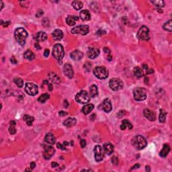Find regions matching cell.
<instances>
[{"label":"cell","instance_id":"6da1fadb","mask_svg":"<svg viewBox=\"0 0 172 172\" xmlns=\"http://www.w3.org/2000/svg\"><path fill=\"white\" fill-rule=\"evenodd\" d=\"M14 36L18 43L20 44V45L23 46L26 43V40L28 37V33L24 28H19L15 30Z\"/></svg>","mask_w":172,"mask_h":172},{"label":"cell","instance_id":"7a4b0ae2","mask_svg":"<svg viewBox=\"0 0 172 172\" xmlns=\"http://www.w3.org/2000/svg\"><path fill=\"white\" fill-rule=\"evenodd\" d=\"M132 144L134 148L138 150H141L147 146V143L146 139L143 136H141V135H137L132 139Z\"/></svg>","mask_w":172,"mask_h":172},{"label":"cell","instance_id":"3957f363","mask_svg":"<svg viewBox=\"0 0 172 172\" xmlns=\"http://www.w3.org/2000/svg\"><path fill=\"white\" fill-rule=\"evenodd\" d=\"M53 55L57 61H60L61 62L62 59H63L64 56H65V51H64L63 47L60 44H55L53 47Z\"/></svg>","mask_w":172,"mask_h":172},{"label":"cell","instance_id":"277c9868","mask_svg":"<svg viewBox=\"0 0 172 172\" xmlns=\"http://www.w3.org/2000/svg\"><path fill=\"white\" fill-rule=\"evenodd\" d=\"M94 74L100 79H104L108 77L109 73L104 67H97L94 70Z\"/></svg>","mask_w":172,"mask_h":172},{"label":"cell","instance_id":"5b68a950","mask_svg":"<svg viewBox=\"0 0 172 172\" xmlns=\"http://www.w3.org/2000/svg\"><path fill=\"white\" fill-rule=\"evenodd\" d=\"M75 100L80 104H87L90 100V97L86 91L82 90L77 94Z\"/></svg>","mask_w":172,"mask_h":172},{"label":"cell","instance_id":"8992f818","mask_svg":"<svg viewBox=\"0 0 172 172\" xmlns=\"http://www.w3.org/2000/svg\"><path fill=\"white\" fill-rule=\"evenodd\" d=\"M134 98L136 101H143L147 98V92L144 88L137 87L134 90Z\"/></svg>","mask_w":172,"mask_h":172},{"label":"cell","instance_id":"52a82bcc","mask_svg":"<svg viewBox=\"0 0 172 172\" xmlns=\"http://www.w3.org/2000/svg\"><path fill=\"white\" fill-rule=\"evenodd\" d=\"M109 85L111 89L114 91H118L122 89L124 83L121 79L118 78H113L109 82Z\"/></svg>","mask_w":172,"mask_h":172},{"label":"cell","instance_id":"ba28073f","mask_svg":"<svg viewBox=\"0 0 172 172\" xmlns=\"http://www.w3.org/2000/svg\"><path fill=\"white\" fill-rule=\"evenodd\" d=\"M137 36L139 39L143 40H149V30L148 28L145 26H142L138 31Z\"/></svg>","mask_w":172,"mask_h":172},{"label":"cell","instance_id":"9c48e42d","mask_svg":"<svg viewBox=\"0 0 172 172\" xmlns=\"http://www.w3.org/2000/svg\"><path fill=\"white\" fill-rule=\"evenodd\" d=\"M88 32H89V27L87 25L78 26L71 30V33L76 35H86Z\"/></svg>","mask_w":172,"mask_h":172},{"label":"cell","instance_id":"30bf717a","mask_svg":"<svg viewBox=\"0 0 172 172\" xmlns=\"http://www.w3.org/2000/svg\"><path fill=\"white\" fill-rule=\"evenodd\" d=\"M25 91L30 96H35L38 94V86L33 83H27L26 85Z\"/></svg>","mask_w":172,"mask_h":172},{"label":"cell","instance_id":"8fae6325","mask_svg":"<svg viewBox=\"0 0 172 172\" xmlns=\"http://www.w3.org/2000/svg\"><path fill=\"white\" fill-rule=\"evenodd\" d=\"M55 153V150L53 147L46 145L44 146V151L43 157L45 159H50Z\"/></svg>","mask_w":172,"mask_h":172},{"label":"cell","instance_id":"7c38bea8","mask_svg":"<svg viewBox=\"0 0 172 172\" xmlns=\"http://www.w3.org/2000/svg\"><path fill=\"white\" fill-rule=\"evenodd\" d=\"M94 154L95 159L96 161L100 162L104 159V152L102 148L100 145H96L94 147Z\"/></svg>","mask_w":172,"mask_h":172},{"label":"cell","instance_id":"4fadbf2b","mask_svg":"<svg viewBox=\"0 0 172 172\" xmlns=\"http://www.w3.org/2000/svg\"><path fill=\"white\" fill-rule=\"evenodd\" d=\"M63 72L65 73L66 76L68 78H71L73 77V75H74V73H73V70L72 66L70 65V64L66 63L65 64V65L63 67Z\"/></svg>","mask_w":172,"mask_h":172},{"label":"cell","instance_id":"5bb4252c","mask_svg":"<svg viewBox=\"0 0 172 172\" xmlns=\"http://www.w3.org/2000/svg\"><path fill=\"white\" fill-rule=\"evenodd\" d=\"M100 54V50L96 48H89L87 54L89 59H94L96 58Z\"/></svg>","mask_w":172,"mask_h":172},{"label":"cell","instance_id":"9a60e30c","mask_svg":"<svg viewBox=\"0 0 172 172\" xmlns=\"http://www.w3.org/2000/svg\"><path fill=\"white\" fill-rule=\"evenodd\" d=\"M143 114L144 116L150 121H154L156 119V116L155 113L153 111L148 110V109H145L143 110Z\"/></svg>","mask_w":172,"mask_h":172},{"label":"cell","instance_id":"2e32d148","mask_svg":"<svg viewBox=\"0 0 172 172\" xmlns=\"http://www.w3.org/2000/svg\"><path fill=\"white\" fill-rule=\"evenodd\" d=\"M102 107H103L104 110L105 111L106 113L110 112L112 109V104L110 102V100L106 98L105 100H104L103 103H102Z\"/></svg>","mask_w":172,"mask_h":172},{"label":"cell","instance_id":"e0dca14e","mask_svg":"<svg viewBox=\"0 0 172 172\" xmlns=\"http://www.w3.org/2000/svg\"><path fill=\"white\" fill-rule=\"evenodd\" d=\"M70 56H71V58L74 61H79L83 58V53L80 51L75 50V51H73Z\"/></svg>","mask_w":172,"mask_h":172},{"label":"cell","instance_id":"ac0fdd59","mask_svg":"<svg viewBox=\"0 0 172 172\" xmlns=\"http://www.w3.org/2000/svg\"><path fill=\"white\" fill-rule=\"evenodd\" d=\"M48 77H49V79H50V81L51 82H53V83H56V84H59V83H61V79L54 73H50L48 75Z\"/></svg>","mask_w":172,"mask_h":172},{"label":"cell","instance_id":"d6986e66","mask_svg":"<svg viewBox=\"0 0 172 172\" xmlns=\"http://www.w3.org/2000/svg\"><path fill=\"white\" fill-rule=\"evenodd\" d=\"M104 150L107 155H111L114 151V146L110 143H106L104 145Z\"/></svg>","mask_w":172,"mask_h":172},{"label":"cell","instance_id":"ffe728a7","mask_svg":"<svg viewBox=\"0 0 172 172\" xmlns=\"http://www.w3.org/2000/svg\"><path fill=\"white\" fill-rule=\"evenodd\" d=\"M47 35L44 32H39L35 36V39L38 42H43L44 40H47Z\"/></svg>","mask_w":172,"mask_h":172},{"label":"cell","instance_id":"44dd1931","mask_svg":"<svg viewBox=\"0 0 172 172\" xmlns=\"http://www.w3.org/2000/svg\"><path fill=\"white\" fill-rule=\"evenodd\" d=\"M80 18L83 21H88L91 19L90 13L88 10H82L79 13Z\"/></svg>","mask_w":172,"mask_h":172},{"label":"cell","instance_id":"7402d4cb","mask_svg":"<svg viewBox=\"0 0 172 172\" xmlns=\"http://www.w3.org/2000/svg\"><path fill=\"white\" fill-rule=\"evenodd\" d=\"M78 20L79 18L76 16H68L66 18V22L69 26H74Z\"/></svg>","mask_w":172,"mask_h":172},{"label":"cell","instance_id":"603a6c76","mask_svg":"<svg viewBox=\"0 0 172 172\" xmlns=\"http://www.w3.org/2000/svg\"><path fill=\"white\" fill-rule=\"evenodd\" d=\"M45 141L49 144L54 145L56 142V138L53 133H48L45 136Z\"/></svg>","mask_w":172,"mask_h":172},{"label":"cell","instance_id":"cb8c5ba5","mask_svg":"<svg viewBox=\"0 0 172 172\" xmlns=\"http://www.w3.org/2000/svg\"><path fill=\"white\" fill-rule=\"evenodd\" d=\"M52 36H53V38H54V40H59L63 38V32H62L61 30L56 29L55 30L53 31V34H52Z\"/></svg>","mask_w":172,"mask_h":172},{"label":"cell","instance_id":"d4e9b609","mask_svg":"<svg viewBox=\"0 0 172 172\" xmlns=\"http://www.w3.org/2000/svg\"><path fill=\"white\" fill-rule=\"evenodd\" d=\"M169 151H170V147H169V146L168 145H167V144H165V145H163V148L161 149V152H160V156L162 157H165L169 154Z\"/></svg>","mask_w":172,"mask_h":172},{"label":"cell","instance_id":"484cf974","mask_svg":"<svg viewBox=\"0 0 172 172\" xmlns=\"http://www.w3.org/2000/svg\"><path fill=\"white\" fill-rule=\"evenodd\" d=\"M77 123V120L75 118H67V120H65V121H64L63 124L65 126H66L67 127H71L73 126H74V125L76 124Z\"/></svg>","mask_w":172,"mask_h":172},{"label":"cell","instance_id":"4316f807","mask_svg":"<svg viewBox=\"0 0 172 172\" xmlns=\"http://www.w3.org/2000/svg\"><path fill=\"white\" fill-rule=\"evenodd\" d=\"M94 106L93 105V104H87L86 106H84L83 107V108H82V112L84 114H88L94 110Z\"/></svg>","mask_w":172,"mask_h":172},{"label":"cell","instance_id":"83f0119b","mask_svg":"<svg viewBox=\"0 0 172 172\" xmlns=\"http://www.w3.org/2000/svg\"><path fill=\"white\" fill-rule=\"evenodd\" d=\"M129 129V130H131L132 129V125L128 120H124L122 124L120 126V129L121 130H125L126 129Z\"/></svg>","mask_w":172,"mask_h":172},{"label":"cell","instance_id":"f1b7e54d","mask_svg":"<svg viewBox=\"0 0 172 172\" xmlns=\"http://www.w3.org/2000/svg\"><path fill=\"white\" fill-rule=\"evenodd\" d=\"M24 57L26 59L29 60V61H32L35 59V55L33 52L30 51V50H28L24 53Z\"/></svg>","mask_w":172,"mask_h":172},{"label":"cell","instance_id":"f546056e","mask_svg":"<svg viewBox=\"0 0 172 172\" xmlns=\"http://www.w3.org/2000/svg\"><path fill=\"white\" fill-rule=\"evenodd\" d=\"M133 73H134V76L136 77L137 78L142 77H143V70H142V69L139 67H134Z\"/></svg>","mask_w":172,"mask_h":172},{"label":"cell","instance_id":"4dcf8cb0","mask_svg":"<svg viewBox=\"0 0 172 172\" xmlns=\"http://www.w3.org/2000/svg\"><path fill=\"white\" fill-rule=\"evenodd\" d=\"M89 91H90V95L91 97L94 98L96 97L98 94V87L96 85H91V87H89Z\"/></svg>","mask_w":172,"mask_h":172},{"label":"cell","instance_id":"1f68e13d","mask_svg":"<svg viewBox=\"0 0 172 172\" xmlns=\"http://www.w3.org/2000/svg\"><path fill=\"white\" fill-rule=\"evenodd\" d=\"M72 6L75 9L79 10L83 7V3L80 1H74L72 3Z\"/></svg>","mask_w":172,"mask_h":172},{"label":"cell","instance_id":"d6a6232c","mask_svg":"<svg viewBox=\"0 0 172 172\" xmlns=\"http://www.w3.org/2000/svg\"><path fill=\"white\" fill-rule=\"evenodd\" d=\"M23 118H24V120L26 122V124L28 126H31V125L32 124L33 121L35 120V118L32 117V116H29V115H25Z\"/></svg>","mask_w":172,"mask_h":172},{"label":"cell","instance_id":"836d02e7","mask_svg":"<svg viewBox=\"0 0 172 172\" xmlns=\"http://www.w3.org/2000/svg\"><path fill=\"white\" fill-rule=\"evenodd\" d=\"M16 126V122L11 121L10 122V126L9 128V132L11 134H14L16 132V129L15 128Z\"/></svg>","mask_w":172,"mask_h":172},{"label":"cell","instance_id":"e575fe53","mask_svg":"<svg viewBox=\"0 0 172 172\" xmlns=\"http://www.w3.org/2000/svg\"><path fill=\"white\" fill-rule=\"evenodd\" d=\"M163 29L171 32L172 31V21L169 20L163 25Z\"/></svg>","mask_w":172,"mask_h":172},{"label":"cell","instance_id":"d590c367","mask_svg":"<svg viewBox=\"0 0 172 172\" xmlns=\"http://www.w3.org/2000/svg\"><path fill=\"white\" fill-rule=\"evenodd\" d=\"M49 95L48 94H42L41 96L38 98V101L40 103H44L48 99H49Z\"/></svg>","mask_w":172,"mask_h":172},{"label":"cell","instance_id":"8d00e7d4","mask_svg":"<svg viewBox=\"0 0 172 172\" xmlns=\"http://www.w3.org/2000/svg\"><path fill=\"white\" fill-rule=\"evenodd\" d=\"M151 3H152L155 6L158 7H163L165 6V2L163 1H161V0H155V1H151Z\"/></svg>","mask_w":172,"mask_h":172},{"label":"cell","instance_id":"74e56055","mask_svg":"<svg viewBox=\"0 0 172 172\" xmlns=\"http://www.w3.org/2000/svg\"><path fill=\"white\" fill-rule=\"evenodd\" d=\"M166 115L167 113L165 112V111L163 110H161V113H160L159 115V122H165V118H166Z\"/></svg>","mask_w":172,"mask_h":172},{"label":"cell","instance_id":"f35d334b","mask_svg":"<svg viewBox=\"0 0 172 172\" xmlns=\"http://www.w3.org/2000/svg\"><path fill=\"white\" fill-rule=\"evenodd\" d=\"M14 83L18 85L19 87H22L24 85V82H23V80L22 79H20V78H16L14 79Z\"/></svg>","mask_w":172,"mask_h":172},{"label":"cell","instance_id":"ab89813d","mask_svg":"<svg viewBox=\"0 0 172 172\" xmlns=\"http://www.w3.org/2000/svg\"><path fill=\"white\" fill-rule=\"evenodd\" d=\"M91 67H92L91 64L90 63H89V62H87V63H86L84 65V69H85V71H90Z\"/></svg>","mask_w":172,"mask_h":172},{"label":"cell","instance_id":"60d3db41","mask_svg":"<svg viewBox=\"0 0 172 172\" xmlns=\"http://www.w3.org/2000/svg\"><path fill=\"white\" fill-rule=\"evenodd\" d=\"M42 25L44 26L46 28L49 26V20H48V18H44L42 20Z\"/></svg>","mask_w":172,"mask_h":172},{"label":"cell","instance_id":"b9f144b4","mask_svg":"<svg viewBox=\"0 0 172 172\" xmlns=\"http://www.w3.org/2000/svg\"><path fill=\"white\" fill-rule=\"evenodd\" d=\"M43 14H44V12L42 11V9H39V10H38L37 13H36V16L37 17V18H40V17L42 16Z\"/></svg>","mask_w":172,"mask_h":172},{"label":"cell","instance_id":"7bdbcfd3","mask_svg":"<svg viewBox=\"0 0 172 172\" xmlns=\"http://www.w3.org/2000/svg\"><path fill=\"white\" fill-rule=\"evenodd\" d=\"M124 115H125V112H124V111L121 110V111H120L118 113V114H117V116H118V117L119 118H122V117H123V116H124Z\"/></svg>","mask_w":172,"mask_h":172},{"label":"cell","instance_id":"ee69618b","mask_svg":"<svg viewBox=\"0 0 172 172\" xmlns=\"http://www.w3.org/2000/svg\"><path fill=\"white\" fill-rule=\"evenodd\" d=\"M56 147H57V148H60V149H62V150H65V151L67 150L65 148V146L64 145H61V143H58L57 145H56Z\"/></svg>","mask_w":172,"mask_h":172},{"label":"cell","instance_id":"f6af8a7d","mask_svg":"<svg viewBox=\"0 0 172 172\" xmlns=\"http://www.w3.org/2000/svg\"><path fill=\"white\" fill-rule=\"evenodd\" d=\"M86 144H87V143H86L85 139H82L80 141V145H81V147L82 148H84L86 146Z\"/></svg>","mask_w":172,"mask_h":172},{"label":"cell","instance_id":"bcb514c9","mask_svg":"<svg viewBox=\"0 0 172 172\" xmlns=\"http://www.w3.org/2000/svg\"><path fill=\"white\" fill-rule=\"evenodd\" d=\"M112 163H114V164H115V165H117V164H118V159H117V157H113L112 159Z\"/></svg>","mask_w":172,"mask_h":172},{"label":"cell","instance_id":"7dc6e473","mask_svg":"<svg viewBox=\"0 0 172 172\" xmlns=\"http://www.w3.org/2000/svg\"><path fill=\"white\" fill-rule=\"evenodd\" d=\"M10 61H11L12 63L14 64H14H16L17 63V60L16 59H15L14 56H12V58L10 59Z\"/></svg>","mask_w":172,"mask_h":172},{"label":"cell","instance_id":"c3c4849f","mask_svg":"<svg viewBox=\"0 0 172 172\" xmlns=\"http://www.w3.org/2000/svg\"><path fill=\"white\" fill-rule=\"evenodd\" d=\"M104 53H106V54H110V50L108 49V48L107 47H104Z\"/></svg>","mask_w":172,"mask_h":172},{"label":"cell","instance_id":"681fc988","mask_svg":"<svg viewBox=\"0 0 172 172\" xmlns=\"http://www.w3.org/2000/svg\"><path fill=\"white\" fill-rule=\"evenodd\" d=\"M59 116H67V113L65 112H64V111H61V112H59Z\"/></svg>","mask_w":172,"mask_h":172},{"label":"cell","instance_id":"f907efd6","mask_svg":"<svg viewBox=\"0 0 172 172\" xmlns=\"http://www.w3.org/2000/svg\"><path fill=\"white\" fill-rule=\"evenodd\" d=\"M44 55L46 57H48L49 55V49H46L45 51H44Z\"/></svg>","mask_w":172,"mask_h":172},{"label":"cell","instance_id":"816d5d0a","mask_svg":"<svg viewBox=\"0 0 172 172\" xmlns=\"http://www.w3.org/2000/svg\"><path fill=\"white\" fill-rule=\"evenodd\" d=\"M153 73V70L152 69H147V71H146V74H151Z\"/></svg>","mask_w":172,"mask_h":172},{"label":"cell","instance_id":"f5cc1de1","mask_svg":"<svg viewBox=\"0 0 172 172\" xmlns=\"http://www.w3.org/2000/svg\"><path fill=\"white\" fill-rule=\"evenodd\" d=\"M9 24H10V22H9V21H7V22H4V24H3V26H4V27L6 28V27H7Z\"/></svg>","mask_w":172,"mask_h":172},{"label":"cell","instance_id":"db71d44e","mask_svg":"<svg viewBox=\"0 0 172 172\" xmlns=\"http://www.w3.org/2000/svg\"><path fill=\"white\" fill-rule=\"evenodd\" d=\"M51 165H52L53 167H58L59 165V163H56V162H53V163H51Z\"/></svg>","mask_w":172,"mask_h":172},{"label":"cell","instance_id":"11a10c76","mask_svg":"<svg viewBox=\"0 0 172 172\" xmlns=\"http://www.w3.org/2000/svg\"><path fill=\"white\" fill-rule=\"evenodd\" d=\"M36 167V164H35V162H32V163H30V168L32 169H34Z\"/></svg>","mask_w":172,"mask_h":172},{"label":"cell","instance_id":"9f6ffc18","mask_svg":"<svg viewBox=\"0 0 172 172\" xmlns=\"http://www.w3.org/2000/svg\"><path fill=\"white\" fill-rule=\"evenodd\" d=\"M143 68L144 69H145V71H147V69H148V66H147V65H146V64H143Z\"/></svg>","mask_w":172,"mask_h":172},{"label":"cell","instance_id":"6f0895ef","mask_svg":"<svg viewBox=\"0 0 172 172\" xmlns=\"http://www.w3.org/2000/svg\"><path fill=\"white\" fill-rule=\"evenodd\" d=\"M140 167V165L139 164H136V165H134L133 166V167H132L131 169H136V168H139Z\"/></svg>","mask_w":172,"mask_h":172},{"label":"cell","instance_id":"680465c9","mask_svg":"<svg viewBox=\"0 0 172 172\" xmlns=\"http://www.w3.org/2000/svg\"><path fill=\"white\" fill-rule=\"evenodd\" d=\"M35 47L37 49H40L41 48H40V45H39V44L38 43V42H36V43H35Z\"/></svg>","mask_w":172,"mask_h":172},{"label":"cell","instance_id":"91938a15","mask_svg":"<svg viewBox=\"0 0 172 172\" xmlns=\"http://www.w3.org/2000/svg\"><path fill=\"white\" fill-rule=\"evenodd\" d=\"M48 85H49V89L50 91H52L53 89V87H52V85H51V83H48Z\"/></svg>","mask_w":172,"mask_h":172},{"label":"cell","instance_id":"94428289","mask_svg":"<svg viewBox=\"0 0 172 172\" xmlns=\"http://www.w3.org/2000/svg\"><path fill=\"white\" fill-rule=\"evenodd\" d=\"M145 170L147 171H151L150 167L148 166V165H147V166H146V168H145Z\"/></svg>","mask_w":172,"mask_h":172},{"label":"cell","instance_id":"6125c7cd","mask_svg":"<svg viewBox=\"0 0 172 172\" xmlns=\"http://www.w3.org/2000/svg\"><path fill=\"white\" fill-rule=\"evenodd\" d=\"M63 145H65V146H68V145H69V143H68V142H67V141H64L63 142Z\"/></svg>","mask_w":172,"mask_h":172},{"label":"cell","instance_id":"be15d7a7","mask_svg":"<svg viewBox=\"0 0 172 172\" xmlns=\"http://www.w3.org/2000/svg\"><path fill=\"white\" fill-rule=\"evenodd\" d=\"M64 102H65L64 104H65V108H67V106H68V102H67V100H65V101H64Z\"/></svg>","mask_w":172,"mask_h":172},{"label":"cell","instance_id":"e7e4bbea","mask_svg":"<svg viewBox=\"0 0 172 172\" xmlns=\"http://www.w3.org/2000/svg\"><path fill=\"white\" fill-rule=\"evenodd\" d=\"M1 4H2V7H1V10H2V9H3V7H4V3H3V2H1Z\"/></svg>","mask_w":172,"mask_h":172},{"label":"cell","instance_id":"03108f58","mask_svg":"<svg viewBox=\"0 0 172 172\" xmlns=\"http://www.w3.org/2000/svg\"><path fill=\"white\" fill-rule=\"evenodd\" d=\"M158 12H160V13L163 12V11H162V9H161H161H158Z\"/></svg>","mask_w":172,"mask_h":172},{"label":"cell","instance_id":"003e7915","mask_svg":"<svg viewBox=\"0 0 172 172\" xmlns=\"http://www.w3.org/2000/svg\"><path fill=\"white\" fill-rule=\"evenodd\" d=\"M82 171H91V169H83Z\"/></svg>","mask_w":172,"mask_h":172}]
</instances>
